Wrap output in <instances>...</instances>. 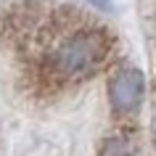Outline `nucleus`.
Returning <instances> with one entry per match:
<instances>
[{
	"instance_id": "nucleus-2",
	"label": "nucleus",
	"mask_w": 156,
	"mask_h": 156,
	"mask_svg": "<svg viewBox=\"0 0 156 156\" xmlns=\"http://www.w3.org/2000/svg\"><path fill=\"white\" fill-rule=\"evenodd\" d=\"M111 106L116 111H132L143 98V74L138 69H122L108 87Z\"/></svg>"
},
{
	"instance_id": "nucleus-1",
	"label": "nucleus",
	"mask_w": 156,
	"mask_h": 156,
	"mask_svg": "<svg viewBox=\"0 0 156 156\" xmlns=\"http://www.w3.org/2000/svg\"><path fill=\"white\" fill-rule=\"evenodd\" d=\"M108 58V40L95 27H74L58 34L45 56V72L61 82H77L98 72Z\"/></svg>"
}]
</instances>
